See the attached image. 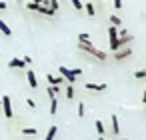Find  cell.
I'll return each instance as SVG.
<instances>
[{
	"label": "cell",
	"instance_id": "6da1fadb",
	"mask_svg": "<svg viewBox=\"0 0 146 140\" xmlns=\"http://www.w3.org/2000/svg\"><path fill=\"white\" fill-rule=\"evenodd\" d=\"M78 48H80V50H84V52H88V54H92V56H96L98 60H104V58H106V52L96 50L90 42H80V44H78Z\"/></svg>",
	"mask_w": 146,
	"mask_h": 140
},
{
	"label": "cell",
	"instance_id": "7a4b0ae2",
	"mask_svg": "<svg viewBox=\"0 0 146 140\" xmlns=\"http://www.w3.org/2000/svg\"><path fill=\"white\" fill-rule=\"evenodd\" d=\"M28 10H34V12H40V14H46V16H52L54 10H50L48 6H42V4H36V2H28Z\"/></svg>",
	"mask_w": 146,
	"mask_h": 140
},
{
	"label": "cell",
	"instance_id": "3957f363",
	"mask_svg": "<svg viewBox=\"0 0 146 140\" xmlns=\"http://www.w3.org/2000/svg\"><path fill=\"white\" fill-rule=\"evenodd\" d=\"M0 106H2L4 116H6V118H12V104H10V96H2V98H0Z\"/></svg>",
	"mask_w": 146,
	"mask_h": 140
},
{
	"label": "cell",
	"instance_id": "277c9868",
	"mask_svg": "<svg viewBox=\"0 0 146 140\" xmlns=\"http://www.w3.org/2000/svg\"><path fill=\"white\" fill-rule=\"evenodd\" d=\"M108 36H110V48L112 50H118L120 46H118V30H116V26H110L108 28Z\"/></svg>",
	"mask_w": 146,
	"mask_h": 140
},
{
	"label": "cell",
	"instance_id": "5b68a950",
	"mask_svg": "<svg viewBox=\"0 0 146 140\" xmlns=\"http://www.w3.org/2000/svg\"><path fill=\"white\" fill-rule=\"evenodd\" d=\"M58 70H60V74H62V76H64V78H66V80H68L70 84H72V82L76 80V76H74L72 72H70V68H66V66H60Z\"/></svg>",
	"mask_w": 146,
	"mask_h": 140
},
{
	"label": "cell",
	"instance_id": "8992f818",
	"mask_svg": "<svg viewBox=\"0 0 146 140\" xmlns=\"http://www.w3.org/2000/svg\"><path fill=\"white\" fill-rule=\"evenodd\" d=\"M132 54V50L130 48H124V50H114V58L116 60H124L126 56H130Z\"/></svg>",
	"mask_w": 146,
	"mask_h": 140
},
{
	"label": "cell",
	"instance_id": "52a82bcc",
	"mask_svg": "<svg viewBox=\"0 0 146 140\" xmlns=\"http://www.w3.org/2000/svg\"><path fill=\"white\" fill-rule=\"evenodd\" d=\"M84 88H86V90H96V92H102V90H106V84H94V82H86V84H84Z\"/></svg>",
	"mask_w": 146,
	"mask_h": 140
},
{
	"label": "cell",
	"instance_id": "ba28073f",
	"mask_svg": "<svg viewBox=\"0 0 146 140\" xmlns=\"http://www.w3.org/2000/svg\"><path fill=\"white\" fill-rule=\"evenodd\" d=\"M26 78H28L30 88H38V80H36V74H34L32 70H28V72H26Z\"/></svg>",
	"mask_w": 146,
	"mask_h": 140
},
{
	"label": "cell",
	"instance_id": "9c48e42d",
	"mask_svg": "<svg viewBox=\"0 0 146 140\" xmlns=\"http://www.w3.org/2000/svg\"><path fill=\"white\" fill-rule=\"evenodd\" d=\"M8 66H10V68H24L26 64H24V60H22V58H12V60L8 62Z\"/></svg>",
	"mask_w": 146,
	"mask_h": 140
},
{
	"label": "cell",
	"instance_id": "30bf717a",
	"mask_svg": "<svg viewBox=\"0 0 146 140\" xmlns=\"http://www.w3.org/2000/svg\"><path fill=\"white\" fill-rule=\"evenodd\" d=\"M56 132H58V126H56V124L50 126V128H48V134H46L44 140H54V138H56Z\"/></svg>",
	"mask_w": 146,
	"mask_h": 140
},
{
	"label": "cell",
	"instance_id": "8fae6325",
	"mask_svg": "<svg viewBox=\"0 0 146 140\" xmlns=\"http://www.w3.org/2000/svg\"><path fill=\"white\" fill-rule=\"evenodd\" d=\"M0 32H2L4 36H10L12 34V30H10V26L4 22V20H0Z\"/></svg>",
	"mask_w": 146,
	"mask_h": 140
},
{
	"label": "cell",
	"instance_id": "7c38bea8",
	"mask_svg": "<svg viewBox=\"0 0 146 140\" xmlns=\"http://www.w3.org/2000/svg\"><path fill=\"white\" fill-rule=\"evenodd\" d=\"M46 80H48L50 84H56V86H58V84L62 82V76H52V74H48V76H46Z\"/></svg>",
	"mask_w": 146,
	"mask_h": 140
},
{
	"label": "cell",
	"instance_id": "4fadbf2b",
	"mask_svg": "<svg viewBox=\"0 0 146 140\" xmlns=\"http://www.w3.org/2000/svg\"><path fill=\"white\" fill-rule=\"evenodd\" d=\"M58 90H60V88H58L56 84H50V86H48V96H50V98H56V92H58Z\"/></svg>",
	"mask_w": 146,
	"mask_h": 140
},
{
	"label": "cell",
	"instance_id": "5bb4252c",
	"mask_svg": "<svg viewBox=\"0 0 146 140\" xmlns=\"http://www.w3.org/2000/svg\"><path fill=\"white\" fill-rule=\"evenodd\" d=\"M112 128H114V134L120 132V124H118V116L116 114H112Z\"/></svg>",
	"mask_w": 146,
	"mask_h": 140
},
{
	"label": "cell",
	"instance_id": "9a60e30c",
	"mask_svg": "<svg viewBox=\"0 0 146 140\" xmlns=\"http://www.w3.org/2000/svg\"><path fill=\"white\" fill-rule=\"evenodd\" d=\"M110 24L118 28V26H122V20H120V18H118L116 14H112V16H110Z\"/></svg>",
	"mask_w": 146,
	"mask_h": 140
},
{
	"label": "cell",
	"instance_id": "2e32d148",
	"mask_svg": "<svg viewBox=\"0 0 146 140\" xmlns=\"http://www.w3.org/2000/svg\"><path fill=\"white\" fill-rule=\"evenodd\" d=\"M94 126H96V132L102 136V134H104V124H102V120H96V122H94Z\"/></svg>",
	"mask_w": 146,
	"mask_h": 140
},
{
	"label": "cell",
	"instance_id": "e0dca14e",
	"mask_svg": "<svg viewBox=\"0 0 146 140\" xmlns=\"http://www.w3.org/2000/svg\"><path fill=\"white\" fill-rule=\"evenodd\" d=\"M78 40H80V42H90V34H88V32H80V34H78Z\"/></svg>",
	"mask_w": 146,
	"mask_h": 140
},
{
	"label": "cell",
	"instance_id": "ac0fdd59",
	"mask_svg": "<svg viewBox=\"0 0 146 140\" xmlns=\"http://www.w3.org/2000/svg\"><path fill=\"white\" fill-rule=\"evenodd\" d=\"M56 110H58V102H56V98H52V102H50V114H56Z\"/></svg>",
	"mask_w": 146,
	"mask_h": 140
},
{
	"label": "cell",
	"instance_id": "d6986e66",
	"mask_svg": "<svg viewBox=\"0 0 146 140\" xmlns=\"http://www.w3.org/2000/svg\"><path fill=\"white\" fill-rule=\"evenodd\" d=\"M66 98H68V100H72V98H74V88H72V84L66 88Z\"/></svg>",
	"mask_w": 146,
	"mask_h": 140
},
{
	"label": "cell",
	"instance_id": "ffe728a7",
	"mask_svg": "<svg viewBox=\"0 0 146 140\" xmlns=\"http://www.w3.org/2000/svg\"><path fill=\"white\" fill-rule=\"evenodd\" d=\"M22 134H26V136H34V134H36V128H22Z\"/></svg>",
	"mask_w": 146,
	"mask_h": 140
},
{
	"label": "cell",
	"instance_id": "44dd1931",
	"mask_svg": "<svg viewBox=\"0 0 146 140\" xmlns=\"http://www.w3.org/2000/svg\"><path fill=\"white\" fill-rule=\"evenodd\" d=\"M70 2H72V6H74V10H82L84 6H82V2H80V0H70Z\"/></svg>",
	"mask_w": 146,
	"mask_h": 140
},
{
	"label": "cell",
	"instance_id": "7402d4cb",
	"mask_svg": "<svg viewBox=\"0 0 146 140\" xmlns=\"http://www.w3.org/2000/svg\"><path fill=\"white\" fill-rule=\"evenodd\" d=\"M86 12H88V16H94V14H96V10H94V6H92L90 2L86 4Z\"/></svg>",
	"mask_w": 146,
	"mask_h": 140
},
{
	"label": "cell",
	"instance_id": "603a6c76",
	"mask_svg": "<svg viewBox=\"0 0 146 140\" xmlns=\"http://www.w3.org/2000/svg\"><path fill=\"white\" fill-rule=\"evenodd\" d=\"M134 78H138V80L146 78V70H138V72H134Z\"/></svg>",
	"mask_w": 146,
	"mask_h": 140
},
{
	"label": "cell",
	"instance_id": "cb8c5ba5",
	"mask_svg": "<svg viewBox=\"0 0 146 140\" xmlns=\"http://www.w3.org/2000/svg\"><path fill=\"white\" fill-rule=\"evenodd\" d=\"M48 8L56 12V10H58V0H50V6H48Z\"/></svg>",
	"mask_w": 146,
	"mask_h": 140
},
{
	"label": "cell",
	"instance_id": "d4e9b609",
	"mask_svg": "<svg viewBox=\"0 0 146 140\" xmlns=\"http://www.w3.org/2000/svg\"><path fill=\"white\" fill-rule=\"evenodd\" d=\"M76 112H78V116H84V104H82V102L78 104V110H76Z\"/></svg>",
	"mask_w": 146,
	"mask_h": 140
},
{
	"label": "cell",
	"instance_id": "484cf974",
	"mask_svg": "<svg viewBox=\"0 0 146 140\" xmlns=\"http://www.w3.org/2000/svg\"><path fill=\"white\" fill-rule=\"evenodd\" d=\"M70 72H72V74H74V76H80V74H82V70H80V68H72V70H70Z\"/></svg>",
	"mask_w": 146,
	"mask_h": 140
},
{
	"label": "cell",
	"instance_id": "4316f807",
	"mask_svg": "<svg viewBox=\"0 0 146 140\" xmlns=\"http://www.w3.org/2000/svg\"><path fill=\"white\" fill-rule=\"evenodd\" d=\"M114 6H116V10H120L122 8V0H114Z\"/></svg>",
	"mask_w": 146,
	"mask_h": 140
},
{
	"label": "cell",
	"instance_id": "83f0119b",
	"mask_svg": "<svg viewBox=\"0 0 146 140\" xmlns=\"http://www.w3.org/2000/svg\"><path fill=\"white\" fill-rule=\"evenodd\" d=\"M26 104H28V106H30V108H34V106H36V104H34V100H32V98H28V100H26Z\"/></svg>",
	"mask_w": 146,
	"mask_h": 140
},
{
	"label": "cell",
	"instance_id": "f1b7e54d",
	"mask_svg": "<svg viewBox=\"0 0 146 140\" xmlns=\"http://www.w3.org/2000/svg\"><path fill=\"white\" fill-rule=\"evenodd\" d=\"M22 60H24V64H30V62H32V58H30V56H24Z\"/></svg>",
	"mask_w": 146,
	"mask_h": 140
},
{
	"label": "cell",
	"instance_id": "f546056e",
	"mask_svg": "<svg viewBox=\"0 0 146 140\" xmlns=\"http://www.w3.org/2000/svg\"><path fill=\"white\" fill-rule=\"evenodd\" d=\"M6 8V2H0V10H4Z\"/></svg>",
	"mask_w": 146,
	"mask_h": 140
},
{
	"label": "cell",
	"instance_id": "4dcf8cb0",
	"mask_svg": "<svg viewBox=\"0 0 146 140\" xmlns=\"http://www.w3.org/2000/svg\"><path fill=\"white\" fill-rule=\"evenodd\" d=\"M32 2H36V4H42V2H44V0H32Z\"/></svg>",
	"mask_w": 146,
	"mask_h": 140
},
{
	"label": "cell",
	"instance_id": "1f68e13d",
	"mask_svg": "<svg viewBox=\"0 0 146 140\" xmlns=\"http://www.w3.org/2000/svg\"><path fill=\"white\" fill-rule=\"evenodd\" d=\"M142 102H144V104H146V92H144V96H142Z\"/></svg>",
	"mask_w": 146,
	"mask_h": 140
},
{
	"label": "cell",
	"instance_id": "d6a6232c",
	"mask_svg": "<svg viewBox=\"0 0 146 140\" xmlns=\"http://www.w3.org/2000/svg\"><path fill=\"white\" fill-rule=\"evenodd\" d=\"M98 140H106V138H102V136H100V138H98Z\"/></svg>",
	"mask_w": 146,
	"mask_h": 140
},
{
	"label": "cell",
	"instance_id": "836d02e7",
	"mask_svg": "<svg viewBox=\"0 0 146 140\" xmlns=\"http://www.w3.org/2000/svg\"><path fill=\"white\" fill-rule=\"evenodd\" d=\"M112 140H120V138H112Z\"/></svg>",
	"mask_w": 146,
	"mask_h": 140
},
{
	"label": "cell",
	"instance_id": "e575fe53",
	"mask_svg": "<svg viewBox=\"0 0 146 140\" xmlns=\"http://www.w3.org/2000/svg\"><path fill=\"white\" fill-rule=\"evenodd\" d=\"M120 140H122V138H120Z\"/></svg>",
	"mask_w": 146,
	"mask_h": 140
}]
</instances>
